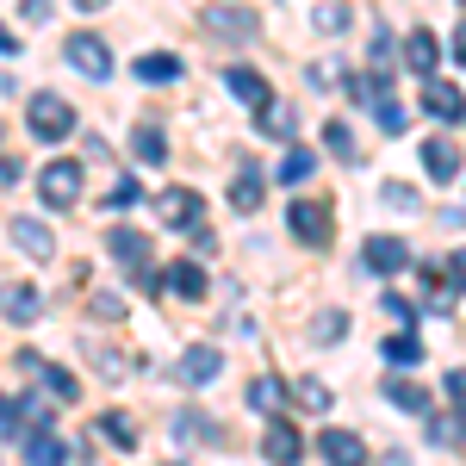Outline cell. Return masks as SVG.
Returning <instances> with one entry per match:
<instances>
[{
	"label": "cell",
	"instance_id": "obj_32",
	"mask_svg": "<svg viewBox=\"0 0 466 466\" xmlns=\"http://www.w3.org/2000/svg\"><path fill=\"white\" fill-rule=\"evenodd\" d=\"M311 336H318V342H342V336H349V318H342V311H329V318L311 323Z\"/></svg>",
	"mask_w": 466,
	"mask_h": 466
},
{
	"label": "cell",
	"instance_id": "obj_19",
	"mask_svg": "<svg viewBox=\"0 0 466 466\" xmlns=\"http://www.w3.org/2000/svg\"><path fill=\"white\" fill-rule=\"evenodd\" d=\"M430 441L435 448H466V404L448 417H430Z\"/></svg>",
	"mask_w": 466,
	"mask_h": 466
},
{
	"label": "cell",
	"instance_id": "obj_16",
	"mask_svg": "<svg viewBox=\"0 0 466 466\" xmlns=\"http://www.w3.org/2000/svg\"><path fill=\"white\" fill-rule=\"evenodd\" d=\"M435 63H441V44H435V32H410V37H404V69L435 75Z\"/></svg>",
	"mask_w": 466,
	"mask_h": 466
},
{
	"label": "cell",
	"instance_id": "obj_23",
	"mask_svg": "<svg viewBox=\"0 0 466 466\" xmlns=\"http://www.w3.org/2000/svg\"><path fill=\"white\" fill-rule=\"evenodd\" d=\"M206 25H212V32H230V37H255V19H249V13H237V6H212Z\"/></svg>",
	"mask_w": 466,
	"mask_h": 466
},
{
	"label": "cell",
	"instance_id": "obj_44",
	"mask_svg": "<svg viewBox=\"0 0 466 466\" xmlns=\"http://www.w3.org/2000/svg\"><path fill=\"white\" fill-rule=\"evenodd\" d=\"M13 50H19V37H13L6 25H0V56H13Z\"/></svg>",
	"mask_w": 466,
	"mask_h": 466
},
{
	"label": "cell",
	"instance_id": "obj_9",
	"mask_svg": "<svg viewBox=\"0 0 466 466\" xmlns=\"http://www.w3.org/2000/svg\"><path fill=\"white\" fill-rule=\"evenodd\" d=\"M218 373H224V355H218L212 342H193V349L180 355V380H187V386H212Z\"/></svg>",
	"mask_w": 466,
	"mask_h": 466
},
{
	"label": "cell",
	"instance_id": "obj_11",
	"mask_svg": "<svg viewBox=\"0 0 466 466\" xmlns=\"http://www.w3.org/2000/svg\"><path fill=\"white\" fill-rule=\"evenodd\" d=\"M44 311V292L25 287V280H13V287H0V318L6 323H32Z\"/></svg>",
	"mask_w": 466,
	"mask_h": 466
},
{
	"label": "cell",
	"instance_id": "obj_43",
	"mask_svg": "<svg viewBox=\"0 0 466 466\" xmlns=\"http://www.w3.org/2000/svg\"><path fill=\"white\" fill-rule=\"evenodd\" d=\"M448 274H454V287H461V292H466V249H461V255H454V261H448Z\"/></svg>",
	"mask_w": 466,
	"mask_h": 466
},
{
	"label": "cell",
	"instance_id": "obj_34",
	"mask_svg": "<svg viewBox=\"0 0 466 466\" xmlns=\"http://www.w3.org/2000/svg\"><path fill=\"white\" fill-rule=\"evenodd\" d=\"M137 199H144V187H137V180H118L106 193V212H125V206H137Z\"/></svg>",
	"mask_w": 466,
	"mask_h": 466
},
{
	"label": "cell",
	"instance_id": "obj_28",
	"mask_svg": "<svg viewBox=\"0 0 466 466\" xmlns=\"http://www.w3.org/2000/svg\"><path fill=\"white\" fill-rule=\"evenodd\" d=\"M380 199H386L392 212H417V206H423L417 187H404V180H380Z\"/></svg>",
	"mask_w": 466,
	"mask_h": 466
},
{
	"label": "cell",
	"instance_id": "obj_40",
	"mask_svg": "<svg viewBox=\"0 0 466 466\" xmlns=\"http://www.w3.org/2000/svg\"><path fill=\"white\" fill-rule=\"evenodd\" d=\"M19 13H25L32 25H44V19H50V0H19Z\"/></svg>",
	"mask_w": 466,
	"mask_h": 466
},
{
	"label": "cell",
	"instance_id": "obj_24",
	"mask_svg": "<svg viewBox=\"0 0 466 466\" xmlns=\"http://www.w3.org/2000/svg\"><path fill=\"white\" fill-rule=\"evenodd\" d=\"M311 175H318V156L292 144L287 156H280V180H287V187H299V180H311Z\"/></svg>",
	"mask_w": 466,
	"mask_h": 466
},
{
	"label": "cell",
	"instance_id": "obj_22",
	"mask_svg": "<svg viewBox=\"0 0 466 466\" xmlns=\"http://www.w3.org/2000/svg\"><path fill=\"white\" fill-rule=\"evenodd\" d=\"M131 69H137V81L162 87V81H175V75H180V63L168 56V50H149V56H137V63H131Z\"/></svg>",
	"mask_w": 466,
	"mask_h": 466
},
{
	"label": "cell",
	"instance_id": "obj_36",
	"mask_svg": "<svg viewBox=\"0 0 466 466\" xmlns=\"http://www.w3.org/2000/svg\"><path fill=\"white\" fill-rule=\"evenodd\" d=\"M94 318H125V299H118V292H94Z\"/></svg>",
	"mask_w": 466,
	"mask_h": 466
},
{
	"label": "cell",
	"instance_id": "obj_29",
	"mask_svg": "<svg viewBox=\"0 0 466 466\" xmlns=\"http://www.w3.org/2000/svg\"><path fill=\"white\" fill-rule=\"evenodd\" d=\"M280 398H287L280 380H255V386H249V404H255V410H268V417H274V404H280Z\"/></svg>",
	"mask_w": 466,
	"mask_h": 466
},
{
	"label": "cell",
	"instance_id": "obj_7",
	"mask_svg": "<svg viewBox=\"0 0 466 466\" xmlns=\"http://www.w3.org/2000/svg\"><path fill=\"white\" fill-rule=\"evenodd\" d=\"M156 212L168 230H199V212H206V199L193 193V187H168L162 199H156Z\"/></svg>",
	"mask_w": 466,
	"mask_h": 466
},
{
	"label": "cell",
	"instance_id": "obj_27",
	"mask_svg": "<svg viewBox=\"0 0 466 466\" xmlns=\"http://www.w3.org/2000/svg\"><path fill=\"white\" fill-rule=\"evenodd\" d=\"M454 292H461V287H454V274H430V268H423V299H430L435 311H448Z\"/></svg>",
	"mask_w": 466,
	"mask_h": 466
},
{
	"label": "cell",
	"instance_id": "obj_38",
	"mask_svg": "<svg viewBox=\"0 0 466 466\" xmlns=\"http://www.w3.org/2000/svg\"><path fill=\"white\" fill-rule=\"evenodd\" d=\"M0 435H19V398L0 392Z\"/></svg>",
	"mask_w": 466,
	"mask_h": 466
},
{
	"label": "cell",
	"instance_id": "obj_17",
	"mask_svg": "<svg viewBox=\"0 0 466 466\" xmlns=\"http://www.w3.org/2000/svg\"><path fill=\"white\" fill-rule=\"evenodd\" d=\"M13 243H19L25 255H37V261H50V255H56V237H50V224H32V218H19V224H13Z\"/></svg>",
	"mask_w": 466,
	"mask_h": 466
},
{
	"label": "cell",
	"instance_id": "obj_12",
	"mask_svg": "<svg viewBox=\"0 0 466 466\" xmlns=\"http://www.w3.org/2000/svg\"><path fill=\"white\" fill-rule=\"evenodd\" d=\"M318 454H323V461H336V466H360V461H367V441H360L355 430H323L318 435Z\"/></svg>",
	"mask_w": 466,
	"mask_h": 466
},
{
	"label": "cell",
	"instance_id": "obj_33",
	"mask_svg": "<svg viewBox=\"0 0 466 466\" xmlns=\"http://www.w3.org/2000/svg\"><path fill=\"white\" fill-rule=\"evenodd\" d=\"M299 404L305 410H329V386L323 380H299Z\"/></svg>",
	"mask_w": 466,
	"mask_h": 466
},
{
	"label": "cell",
	"instance_id": "obj_45",
	"mask_svg": "<svg viewBox=\"0 0 466 466\" xmlns=\"http://www.w3.org/2000/svg\"><path fill=\"white\" fill-rule=\"evenodd\" d=\"M454 63H466V25L454 32Z\"/></svg>",
	"mask_w": 466,
	"mask_h": 466
},
{
	"label": "cell",
	"instance_id": "obj_25",
	"mask_svg": "<svg viewBox=\"0 0 466 466\" xmlns=\"http://www.w3.org/2000/svg\"><path fill=\"white\" fill-rule=\"evenodd\" d=\"M255 125H261V137H292V131H299V125H292V112H287V106H274V100L255 112Z\"/></svg>",
	"mask_w": 466,
	"mask_h": 466
},
{
	"label": "cell",
	"instance_id": "obj_46",
	"mask_svg": "<svg viewBox=\"0 0 466 466\" xmlns=\"http://www.w3.org/2000/svg\"><path fill=\"white\" fill-rule=\"evenodd\" d=\"M75 6H81V13H100V6H106V0H75Z\"/></svg>",
	"mask_w": 466,
	"mask_h": 466
},
{
	"label": "cell",
	"instance_id": "obj_18",
	"mask_svg": "<svg viewBox=\"0 0 466 466\" xmlns=\"http://www.w3.org/2000/svg\"><path fill=\"white\" fill-rule=\"evenodd\" d=\"M261 454H268V461H299V454H305V441H299V430H292V423H268Z\"/></svg>",
	"mask_w": 466,
	"mask_h": 466
},
{
	"label": "cell",
	"instance_id": "obj_39",
	"mask_svg": "<svg viewBox=\"0 0 466 466\" xmlns=\"http://www.w3.org/2000/svg\"><path fill=\"white\" fill-rule=\"evenodd\" d=\"M380 311H392L398 323H410V318H417V311H410V299H398V292H386V305H380Z\"/></svg>",
	"mask_w": 466,
	"mask_h": 466
},
{
	"label": "cell",
	"instance_id": "obj_26",
	"mask_svg": "<svg viewBox=\"0 0 466 466\" xmlns=\"http://www.w3.org/2000/svg\"><path fill=\"white\" fill-rule=\"evenodd\" d=\"M131 149H137L144 162H162V156H168V137H162L156 125H137V131H131Z\"/></svg>",
	"mask_w": 466,
	"mask_h": 466
},
{
	"label": "cell",
	"instance_id": "obj_42",
	"mask_svg": "<svg viewBox=\"0 0 466 466\" xmlns=\"http://www.w3.org/2000/svg\"><path fill=\"white\" fill-rule=\"evenodd\" d=\"M0 187H19V162L13 156H0Z\"/></svg>",
	"mask_w": 466,
	"mask_h": 466
},
{
	"label": "cell",
	"instance_id": "obj_35",
	"mask_svg": "<svg viewBox=\"0 0 466 466\" xmlns=\"http://www.w3.org/2000/svg\"><path fill=\"white\" fill-rule=\"evenodd\" d=\"M100 430H106L112 441H118V448H137V430H131L125 417H100Z\"/></svg>",
	"mask_w": 466,
	"mask_h": 466
},
{
	"label": "cell",
	"instance_id": "obj_21",
	"mask_svg": "<svg viewBox=\"0 0 466 466\" xmlns=\"http://www.w3.org/2000/svg\"><path fill=\"white\" fill-rule=\"evenodd\" d=\"M162 287H168V292H180V299H206V274H199L193 261H175V268L162 274Z\"/></svg>",
	"mask_w": 466,
	"mask_h": 466
},
{
	"label": "cell",
	"instance_id": "obj_2",
	"mask_svg": "<svg viewBox=\"0 0 466 466\" xmlns=\"http://www.w3.org/2000/svg\"><path fill=\"white\" fill-rule=\"evenodd\" d=\"M25 125H32V137H44V144H63V137L75 131V106L63 100V94H32Z\"/></svg>",
	"mask_w": 466,
	"mask_h": 466
},
{
	"label": "cell",
	"instance_id": "obj_15",
	"mask_svg": "<svg viewBox=\"0 0 466 466\" xmlns=\"http://www.w3.org/2000/svg\"><path fill=\"white\" fill-rule=\"evenodd\" d=\"M261 193H268L261 168H255V162H243V168H237V180H230V206H237V212H261Z\"/></svg>",
	"mask_w": 466,
	"mask_h": 466
},
{
	"label": "cell",
	"instance_id": "obj_4",
	"mask_svg": "<svg viewBox=\"0 0 466 466\" xmlns=\"http://www.w3.org/2000/svg\"><path fill=\"white\" fill-rule=\"evenodd\" d=\"M287 224L299 243H311V249H323L329 237H336V224H329V206H318V199H292L287 206Z\"/></svg>",
	"mask_w": 466,
	"mask_h": 466
},
{
	"label": "cell",
	"instance_id": "obj_41",
	"mask_svg": "<svg viewBox=\"0 0 466 466\" xmlns=\"http://www.w3.org/2000/svg\"><path fill=\"white\" fill-rule=\"evenodd\" d=\"M448 392H454V404H466V367H454V373H448Z\"/></svg>",
	"mask_w": 466,
	"mask_h": 466
},
{
	"label": "cell",
	"instance_id": "obj_14",
	"mask_svg": "<svg viewBox=\"0 0 466 466\" xmlns=\"http://www.w3.org/2000/svg\"><path fill=\"white\" fill-rule=\"evenodd\" d=\"M423 168H430V180H461V144L430 137V144H423Z\"/></svg>",
	"mask_w": 466,
	"mask_h": 466
},
{
	"label": "cell",
	"instance_id": "obj_37",
	"mask_svg": "<svg viewBox=\"0 0 466 466\" xmlns=\"http://www.w3.org/2000/svg\"><path fill=\"white\" fill-rule=\"evenodd\" d=\"M318 25H323V32H349V6H336V0H329V6L318 13Z\"/></svg>",
	"mask_w": 466,
	"mask_h": 466
},
{
	"label": "cell",
	"instance_id": "obj_5",
	"mask_svg": "<svg viewBox=\"0 0 466 466\" xmlns=\"http://www.w3.org/2000/svg\"><path fill=\"white\" fill-rule=\"evenodd\" d=\"M423 112L441 118V125H461L466 118V94L448 81V75H423Z\"/></svg>",
	"mask_w": 466,
	"mask_h": 466
},
{
	"label": "cell",
	"instance_id": "obj_8",
	"mask_svg": "<svg viewBox=\"0 0 466 466\" xmlns=\"http://www.w3.org/2000/svg\"><path fill=\"white\" fill-rule=\"evenodd\" d=\"M224 87H230V100H243L249 112H261L268 100H274V87H268L255 69H243V63H230V69H224Z\"/></svg>",
	"mask_w": 466,
	"mask_h": 466
},
{
	"label": "cell",
	"instance_id": "obj_1",
	"mask_svg": "<svg viewBox=\"0 0 466 466\" xmlns=\"http://www.w3.org/2000/svg\"><path fill=\"white\" fill-rule=\"evenodd\" d=\"M37 199L50 212H75L81 206V162H44L37 168Z\"/></svg>",
	"mask_w": 466,
	"mask_h": 466
},
{
	"label": "cell",
	"instance_id": "obj_30",
	"mask_svg": "<svg viewBox=\"0 0 466 466\" xmlns=\"http://www.w3.org/2000/svg\"><path fill=\"white\" fill-rule=\"evenodd\" d=\"M386 360H392V367H410V360H423V342H417V336H392V342H386Z\"/></svg>",
	"mask_w": 466,
	"mask_h": 466
},
{
	"label": "cell",
	"instance_id": "obj_10",
	"mask_svg": "<svg viewBox=\"0 0 466 466\" xmlns=\"http://www.w3.org/2000/svg\"><path fill=\"white\" fill-rule=\"evenodd\" d=\"M360 261H367L373 274H398V268L410 261V243H404V237H367V249H360Z\"/></svg>",
	"mask_w": 466,
	"mask_h": 466
},
{
	"label": "cell",
	"instance_id": "obj_31",
	"mask_svg": "<svg viewBox=\"0 0 466 466\" xmlns=\"http://www.w3.org/2000/svg\"><path fill=\"white\" fill-rule=\"evenodd\" d=\"M323 144L336 149V156H355V131H349L342 118H329V125H323Z\"/></svg>",
	"mask_w": 466,
	"mask_h": 466
},
{
	"label": "cell",
	"instance_id": "obj_6",
	"mask_svg": "<svg viewBox=\"0 0 466 466\" xmlns=\"http://www.w3.org/2000/svg\"><path fill=\"white\" fill-rule=\"evenodd\" d=\"M63 56H69V69H81L87 81H112V50H106L94 32H75Z\"/></svg>",
	"mask_w": 466,
	"mask_h": 466
},
{
	"label": "cell",
	"instance_id": "obj_13",
	"mask_svg": "<svg viewBox=\"0 0 466 466\" xmlns=\"http://www.w3.org/2000/svg\"><path fill=\"white\" fill-rule=\"evenodd\" d=\"M380 392H386V404L410 410V417H430V386H417V380H404V373H392Z\"/></svg>",
	"mask_w": 466,
	"mask_h": 466
},
{
	"label": "cell",
	"instance_id": "obj_3",
	"mask_svg": "<svg viewBox=\"0 0 466 466\" xmlns=\"http://www.w3.org/2000/svg\"><path fill=\"white\" fill-rule=\"evenodd\" d=\"M106 249L118 255V268H125V274H137L149 292L162 287V280H156V268H149V237H144V230H125V224H112V230H106Z\"/></svg>",
	"mask_w": 466,
	"mask_h": 466
},
{
	"label": "cell",
	"instance_id": "obj_20",
	"mask_svg": "<svg viewBox=\"0 0 466 466\" xmlns=\"http://www.w3.org/2000/svg\"><path fill=\"white\" fill-rule=\"evenodd\" d=\"M373 125H380L386 137H398V131L410 125V112H404V106L392 100V87H380V94H373Z\"/></svg>",
	"mask_w": 466,
	"mask_h": 466
}]
</instances>
